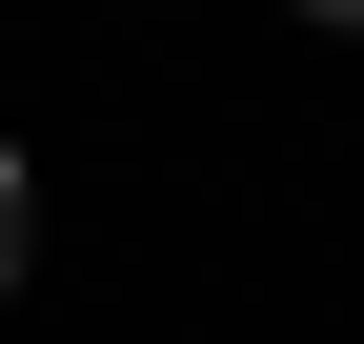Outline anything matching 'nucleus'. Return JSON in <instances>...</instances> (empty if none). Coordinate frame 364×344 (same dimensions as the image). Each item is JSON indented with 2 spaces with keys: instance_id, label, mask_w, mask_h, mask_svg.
<instances>
[{
  "instance_id": "obj_1",
  "label": "nucleus",
  "mask_w": 364,
  "mask_h": 344,
  "mask_svg": "<svg viewBox=\"0 0 364 344\" xmlns=\"http://www.w3.org/2000/svg\"><path fill=\"white\" fill-rule=\"evenodd\" d=\"M41 264V183H21V142H0V284Z\"/></svg>"
},
{
  "instance_id": "obj_2",
  "label": "nucleus",
  "mask_w": 364,
  "mask_h": 344,
  "mask_svg": "<svg viewBox=\"0 0 364 344\" xmlns=\"http://www.w3.org/2000/svg\"><path fill=\"white\" fill-rule=\"evenodd\" d=\"M304 21H324V41H364V0H304Z\"/></svg>"
}]
</instances>
